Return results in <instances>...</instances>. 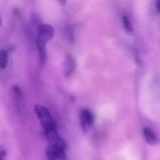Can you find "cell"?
I'll return each mask as SVG.
<instances>
[{
    "instance_id": "1",
    "label": "cell",
    "mask_w": 160,
    "mask_h": 160,
    "mask_svg": "<svg viewBox=\"0 0 160 160\" xmlns=\"http://www.w3.org/2000/svg\"><path fill=\"white\" fill-rule=\"evenodd\" d=\"M54 30L49 24H41L37 27V44L38 48H46V44L53 38Z\"/></svg>"
},
{
    "instance_id": "2",
    "label": "cell",
    "mask_w": 160,
    "mask_h": 160,
    "mask_svg": "<svg viewBox=\"0 0 160 160\" xmlns=\"http://www.w3.org/2000/svg\"><path fill=\"white\" fill-rule=\"evenodd\" d=\"M34 111L44 131L55 126L48 109L40 104H35Z\"/></svg>"
},
{
    "instance_id": "3",
    "label": "cell",
    "mask_w": 160,
    "mask_h": 160,
    "mask_svg": "<svg viewBox=\"0 0 160 160\" xmlns=\"http://www.w3.org/2000/svg\"><path fill=\"white\" fill-rule=\"evenodd\" d=\"M80 123L82 130L84 133H86L92 126L95 120L94 114L88 109H84L80 114Z\"/></svg>"
},
{
    "instance_id": "4",
    "label": "cell",
    "mask_w": 160,
    "mask_h": 160,
    "mask_svg": "<svg viewBox=\"0 0 160 160\" xmlns=\"http://www.w3.org/2000/svg\"><path fill=\"white\" fill-rule=\"evenodd\" d=\"M66 151L55 147L49 146L46 150V155L49 160H66Z\"/></svg>"
},
{
    "instance_id": "5",
    "label": "cell",
    "mask_w": 160,
    "mask_h": 160,
    "mask_svg": "<svg viewBox=\"0 0 160 160\" xmlns=\"http://www.w3.org/2000/svg\"><path fill=\"white\" fill-rule=\"evenodd\" d=\"M76 67V62L73 56L70 54H67L65 58L64 67L65 76L70 77L74 72Z\"/></svg>"
},
{
    "instance_id": "6",
    "label": "cell",
    "mask_w": 160,
    "mask_h": 160,
    "mask_svg": "<svg viewBox=\"0 0 160 160\" xmlns=\"http://www.w3.org/2000/svg\"><path fill=\"white\" fill-rule=\"evenodd\" d=\"M144 136L146 142L151 145H157L158 142V140L156 134L148 128H144L143 130Z\"/></svg>"
},
{
    "instance_id": "7",
    "label": "cell",
    "mask_w": 160,
    "mask_h": 160,
    "mask_svg": "<svg viewBox=\"0 0 160 160\" xmlns=\"http://www.w3.org/2000/svg\"><path fill=\"white\" fill-rule=\"evenodd\" d=\"M8 53L7 50L0 49V68L5 69L8 62Z\"/></svg>"
},
{
    "instance_id": "8",
    "label": "cell",
    "mask_w": 160,
    "mask_h": 160,
    "mask_svg": "<svg viewBox=\"0 0 160 160\" xmlns=\"http://www.w3.org/2000/svg\"><path fill=\"white\" fill-rule=\"evenodd\" d=\"M122 22H123L124 29L127 33L128 34L130 35H132L133 32V28L130 21L126 15H123L122 16Z\"/></svg>"
},
{
    "instance_id": "9",
    "label": "cell",
    "mask_w": 160,
    "mask_h": 160,
    "mask_svg": "<svg viewBox=\"0 0 160 160\" xmlns=\"http://www.w3.org/2000/svg\"><path fill=\"white\" fill-rule=\"evenodd\" d=\"M12 93L15 99L19 100L22 95L21 90L18 86L15 85L12 88Z\"/></svg>"
},
{
    "instance_id": "10",
    "label": "cell",
    "mask_w": 160,
    "mask_h": 160,
    "mask_svg": "<svg viewBox=\"0 0 160 160\" xmlns=\"http://www.w3.org/2000/svg\"><path fill=\"white\" fill-rule=\"evenodd\" d=\"M40 22V18L39 16H38L37 14H33L32 17V22H33V24L35 25H40L39 22Z\"/></svg>"
},
{
    "instance_id": "11",
    "label": "cell",
    "mask_w": 160,
    "mask_h": 160,
    "mask_svg": "<svg viewBox=\"0 0 160 160\" xmlns=\"http://www.w3.org/2000/svg\"><path fill=\"white\" fill-rule=\"evenodd\" d=\"M6 151L4 149L0 148V160H5V158L6 156Z\"/></svg>"
},
{
    "instance_id": "12",
    "label": "cell",
    "mask_w": 160,
    "mask_h": 160,
    "mask_svg": "<svg viewBox=\"0 0 160 160\" xmlns=\"http://www.w3.org/2000/svg\"><path fill=\"white\" fill-rule=\"evenodd\" d=\"M156 9L158 13H159L160 10V0H156Z\"/></svg>"
},
{
    "instance_id": "13",
    "label": "cell",
    "mask_w": 160,
    "mask_h": 160,
    "mask_svg": "<svg viewBox=\"0 0 160 160\" xmlns=\"http://www.w3.org/2000/svg\"><path fill=\"white\" fill-rule=\"evenodd\" d=\"M60 2L61 3V4L63 5H65L66 4L67 1V0H59Z\"/></svg>"
},
{
    "instance_id": "14",
    "label": "cell",
    "mask_w": 160,
    "mask_h": 160,
    "mask_svg": "<svg viewBox=\"0 0 160 160\" xmlns=\"http://www.w3.org/2000/svg\"><path fill=\"white\" fill-rule=\"evenodd\" d=\"M1 17H0V24H1Z\"/></svg>"
}]
</instances>
